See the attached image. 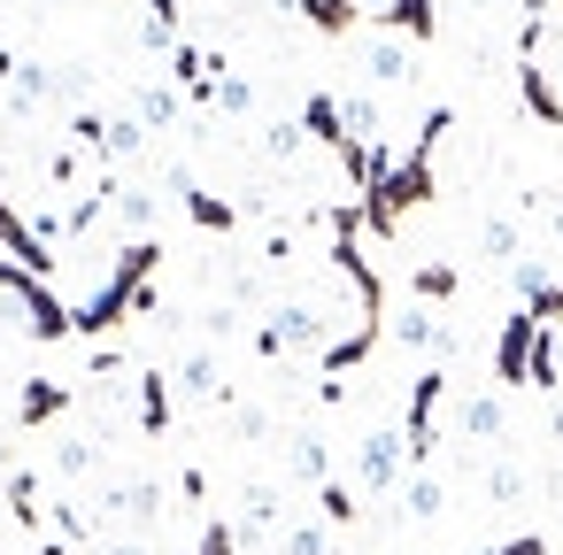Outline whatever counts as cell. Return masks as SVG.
Masks as SVG:
<instances>
[{
  "label": "cell",
  "mask_w": 563,
  "mask_h": 555,
  "mask_svg": "<svg viewBox=\"0 0 563 555\" xmlns=\"http://www.w3.org/2000/svg\"><path fill=\"white\" fill-rule=\"evenodd\" d=\"M178 193H186L194 224H209V232H232V224H240V209H232V201H217V193H201L194 178H178Z\"/></svg>",
  "instance_id": "8992f818"
},
{
  "label": "cell",
  "mask_w": 563,
  "mask_h": 555,
  "mask_svg": "<svg viewBox=\"0 0 563 555\" xmlns=\"http://www.w3.org/2000/svg\"><path fill=\"white\" fill-rule=\"evenodd\" d=\"M70 409V386L63 378H24V393H16V424L24 432H40L47 417H63Z\"/></svg>",
  "instance_id": "5b68a950"
},
{
  "label": "cell",
  "mask_w": 563,
  "mask_h": 555,
  "mask_svg": "<svg viewBox=\"0 0 563 555\" xmlns=\"http://www.w3.org/2000/svg\"><path fill=\"white\" fill-rule=\"evenodd\" d=\"M178 386L201 393V401H217V355H186V363H178Z\"/></svg>",
  "instance_id": "7c38bea8"
},
{
  "label": "cell",
  "mask_w": 563,
  "mask_h": 555,
  "mask_svg": "<svg viewBox=\"0 0 563 555\" xmlns=\"http://www.w3.org/2000/svg\"><path fill=\"white\" fill-rule=\"evenodd\" d=\"M548 324L532 317V309H517L509 324H501V340H494V378L501 386H532V340H540Z\"/></svg>",
  "instance_id": "3957f363"
},
{
  "label": "cell",
  "mask_w": 563,
  "mask_h": 555,
  "mask_svg": "<svg viewBox=\"0 0 563 555\" xmlns=\"http://www.w3.org/2000/svg\"><path fill=\"white\" fill-rule=\"evenodd\" d=\"M194 555H240V532H232L224 517H209V524H201V547H194Z\"/></svg>",
  "instance_id": "e0dca14e"
},
{
  "label": "cell",
  "mask_w": 563,
  "mask_h": 555,
  "mask_svg": "<svg viewBox=\"0 0 563 555\" xmlns=\"http://www.w3.org/2000/svg\"><path fill=\"white\" fill-rule=\"evenodd\" d=\"M517 486H525V478H517V470H509V463H501V470H494V478H486V493H494V501H517Z\"/></svg>",
  "instance_id": "d6986e66"
},
{
  "label": "cell",
  "mask_w": 563,
  "mask_h": 555,
  "mask_svg": "<svg viewBox=\"0 0 563 555\" xmlns=\"http://www.w3.org/2000/svg\"><path fill=\"white\" fill-rule=\"evenodd\" d=\"M394 340H401V347H448V332H440L432 317H401V324H394Z\"/></svg>",
  "instance_id": "9a60e30c"
},
{
  "label": "cell",
  "mask_w": 563,
  "mask_h": 555,
  "mask_svg": "<svg viewBox=\"0 0 563 555\" xmlns=\"http://www.w3.org/2000/svg\"><path fill=\"white\" fill-rule=\"evenodd\" d=\"M455 424H463V440H494V432H501V401H494V393H471V401L455 409Z\"/></svg>",
  "instance_id": "ba28073f"
},
{
  "label": "cell",
  "mask_w": 563,
  "mask_h": 555,
  "mask_svg": "<svg viewBox=\"0 0 563 555\" xmlns=\"http://www.w3.org/2000/svg\"><path fill=\"white\" fill-rule=\"evenodd\" d=\"M155 263H163V247H155V240H132V247L117 255V278H109V286H101V293H93V301H86V309L70 317V332L101 340V332H117V324H124L132 309H140V317H155V293H147Z\"/></svg>",
  "instance_id": "7a4b0ae2"
},
{
  "label": "cell",
  "mask_w": 563,
  "mask_h": 555,
  "mask_svg": "<svg viewBox=\"0 0 563 555\" xmlns=\"http://www.w3.org/2000/svg\"><path fill=\"white\" fill-rule=\"evenodd\" d=\"M101 555H147V547H140V540H109Z\"/></svg>",
  "instance_id": "ffe728a7"
},
{
  "label": "cell",
  "mask_w": 563,
  "mask_h": 555,
  "mask_svg": "<svg viewBox=\"0 0 563 555\" xmlns=\"http://www.w3.org/2000/svg\"><path fill=\"white\" fill-rule=\"evenodd\" d=\"M317 517H324L332 532H340V524H355V493H347L340 478H324V486H317Z\"/></svg>",
  "instance_id": "8fae6325"
},
{
  "label": "cell",
  "mask_w": 563,
  "mask_h": 555,
  "mask_svg": "<svg viewBox=\"0 0 563 555\" xmlns=\"http://www.w3.org/2000/svg\"><path fill=\"white\" fill-rule=\"evenodd\" d=\"M163 424H170V378L140 370V432H163Z\"/></svg>",
  "instance_id": "52a82bcc"
},
{
  "label": "cell",
  "mask_w": 563,
  "mask_h": 555,
  "mask_svg": "<svg viewBox=\"0 0 563 555\" xmlns=\"http://www.w3.org/2000/svg\"><path fill=\"white\" fill-rule=\"evenodd\" d=\"M409 286H417L424 301H448V293H455V270H448V263H424V270H417Z\"/></svg>",
  "instance_id": "2e32d148"
},
{
  "label": "cell",
  "mask_w": 563,
  "mask_h": 555,
  "mask_svg": "<svg viewBox=\"0 0 563 555\" xmlns=\"http://www.w3.org/2000/svg\"><path fill=\"white\" fill-rule=\"evenodd\" d=\"M286 555H332V524L317 517V524H294L286 532Z\"/></svg>",
  "instance_id": "5bb4252c"
},
{
  "label": "cell",
  "mask_w": 563,
  "mask_h": 555,
  "mask_svg": "<svg viewBox=\"0 0 563 555\" xmlns=\"http://www.w3.org/2000/svg\"><path fill=\"white\" fill-rule=\"evenodd\" d=\"M486 555H548V540H540V532H517V540H501V547H486Z\"/></svg>",
  "instance_id": "ac0fdd59"
},
{
  "label": "cell",
  "mask_w": 563,
  "mask_h": 555,
  "mask_svg": "<svg viewBox=\"0 0 563 555\" xmlns=\"http://www.w3.org/2000/svg\"><path fill=\"white\" fill-rule=\"evenodd\" d=\"M401 463H409V447H401V432H371V440L355 447V478H363L371 493H386Z\"/></svg>",
  "instance_id": "277c9868"
},
{
  "label": "cell",
  "mask_w": 563,
  "mask_h": 555,
  "mask_svg": "<svg viewBox=\"0 0 563 555\" xmlns=\"http://www.w3.org/2000/svg\"><path fill=\"white\" fill-rule=\"evenodd\" d=\"M371 78H378V86H394V78H409V40H394V32H386V40L371 47Z\"/></svg>",
  "instance_id": "9c48e42d"
},
{
  "label": "cell",
  "mask_w": 563,
  "mask_h": 555,
  "mask_svg": "<svg viewBox=\"0 0 563 555\" xmlns=\"http://www.w3.org/2000/svg\"><path fill=\"white\" fill-rule=\"evenodd\" d=\"M440 501H448V493H440V478H424V470H417V478H409V493H401V509H409V517H440Z\"/></svg>",
  "instance_id": "4fadbf2b"
},
{
  "label": "cell",
  "mask_w": 563,
  "mask_h": 555,
  "mask_svg": "<svg viewBox=\"0 0 563 555\" xmlns=\"http://www.w3.org/2000/svg\"><path fill=\"white\" fill-rule=\"evenodd\" d=\"M440 132H448V109H432V116H424V140L409 147V163H401V170H386V178L355 201V209H363V224H371L378 240H394V232H401V217H409L417 201H432V147H440Z\"/></svg>",
  "instance_id": "6da1fadb"
},
{
  "label": "cell",
  "mask_w": 563,
  "mask_h": 555,
  "mask_svg": "<svg viewBox=\"0 0 563 555\" xmlns=\"http://www.w3.org/2000/svg\"><path fill=\"white\" fill-rule=\"evenodd\" d=\"M478 247H486L494 263L517 270V224H509V217H486V224H478Z\"/></svg>",
  "instance_id": "30bf717a"
}]
</instances>
